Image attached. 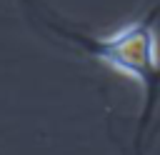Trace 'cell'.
<instances>
[{"mask_svg":"<svg viewBox=\"0 0 160 155\" xmlns=\"http://www.w3.org/2000/svg\"><path fill=\"white\" fill-rule=\"evenodd\" d=\"M158 12H160V5L135 15L132 20L118 25L115 30H110L108 35H100V38H90L78 30H65L62 25L50 22L52 30H58L68 40L78 42L92 60L102 62L105 68H110L112 72H118L122 78H130L132 82H138L145 90L148 102L142 110V122H140L138 135L145 132V128L150 122L155 85L160 82V50H158V35L152 28Z\"/></svg>","mask_w":160,"mask_h":155,"instance_id":"obj_1","label":"cell"}]
</instances>
